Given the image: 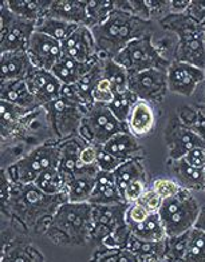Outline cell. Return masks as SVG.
<instances>
[{
	"label": "cell",
	"mask_w": 205,
	"mask_h": 262,
	"mask_svg": "<svg viewBox=\"0 0 205 262\" xmlns=\"http://www.w3.org/2000/svg\"><path fill=\"white\" fill-rule=\"evenodd\" d=\"M150 21L142 20L128 11L115 10L101 25L91 28L99 59H114L130 41L152 35Z\"/></svg>",
	"instance_id": "1"
},
{
	"label": "cell",
	"mask_w": 205,
	"mask_h": 262,
	"mask_svg": "<svg viewBox=\"0 0 205 262\" xmlns=\"http://www.w3.org/2000/svg\"><path fill=\"white\" fill-rule=\"evenodd\" d=\"M162 23L178 36L174 60L205 70V30L202 26L187 14L169 15Z\"/></svg>",
	"instance_id": "2"
},
{
	"label": "cell",
	"mask_w": 205,
	"mask_h": 262,
	"mask_svg": "<svg viewBox=\"0 0 205 262\" xmlns=\"http://www.w3.org/2000/svg\"><path fill=\"white\" fill-rule=\"evenodd\" d=\"M201 205L192 191L182 189L177 195L162 201L158 215L163 225L167 238L178 237L195 228Z\"/></svg>",
	"instance_id": "3"
},
{
	"label": "cell",
	"mask_w": 205,
	"mask_h": 262,
	"mask_svg": "<svg viewBox=\"0 0 205 262\" xmlns=\"http://www.w3.org/2000/svg\"><path fill=\"white\" fill-rule=\"evenodd\" d=\"M59 162V145L39 146L8 167V180L17 185H30L38 180V177L46 170L58 167Z\"/></svg>",
	"instance_id": "4"
},
{
	"label": "cell",
	"mask_w": 205,
	"mask_h": 262,
	"mask_svg": "<svg viewBox=\"0 0 205 262\" xmlns=\"http://www.w3.org/2000/svg\"><path fill=\"white\" fill-rule=\"evenodd\" d=\"M126 130L128 124L119 122L108 106L94 103L87 107L78 135L87 145L104 146L115 134Z\"/></svg>",
	"instance_id": "5"
},
{
	"label": "cell",
	"mask_w": 205,
	"mask_h": 262,
	"mask_svg": "<svg viewBox=\"0 0 205 262\" xmlns=\"http://www.w3.org/2000/svg\"><path fill=\"white\" fill-rule=\"evenodd\" d=\"M114 60L128 70L129 74L142 73L146 70L160 69L168 71L172 62L161 55L158 47L152 40V35L130 41L125 49L115 56Z\"/></svg>",
	"instance_id": "6"
},
{
	"label": "cell",
	"mask_w": 205,
	"mask_h": 262,
	"mask_svg": "<svg viewBox=\"0 0 205 262\" xmlns=\"http://www.w3.org/2000/svg\"><path fill=\"white\" fill-rule=\"evenodd\" d=\"M0 31L2 54L16 51L27 52L30 40L36 31V23L25 20L12 14L3 2L0 10Z\"/></svg>",
	"instance_id": "7"
},
{
	"label": "cell",
	"mask_w": 205,
	"mask_h": 262,
	"mask_svg": "<svg viewBox=\"0 0 205 262\" xmlns=\"http://www.w3.org/2000/svg\"><path fill=\"white\" fill-rule=\"evenodd\" d=\"M54 226L63 231L74 239H86L87 235L93 231L94 221H93V205L86 204H71L65 202L58 207L54 214Z\"/></svg>",
	"instance_id": "8"
},
{
	"label": "cell",
	"mask_w": 205,
	"mask_h": 262,
	"mask_svg": "<svg viewBox=\"0 0 205 262\" xmlns=\"http://www.w3.org/2000/svg\"><path fill=\"white\" fill-rule=\"evenodd\" d=\"M45 107L49 111L52 127L60 138H67L74 133L79 134L80 124L87 110L86 107L63 98H58Z\"/></svg>",
	"instance_id": "9"
},
{
	"label": "cell",
	"mask_w": 205,
	"mask_h": 262,
	"mask_svg": "<svg viewBox=\"0 0 205 262\" xmlns=\"http://www.w3.org/2000/svg\"><path fill=\"white\" fill-rule=\"evenodd\" d=\"M129 90L139 100L161 102L168 90V73L165 70L153 69L142 73L129 74Z\"/></svg>",
	"instance_id": "10"
},
{
	"label": "cell",
	"mask_w": 205,
	"mask_h": 262,
	"mask_svg": "<svg viewBox=\"0 0 205 262\" xmlns=\"http://www.w3.org/2000/svg\"><path fill=\"white\" fill-rule=\"evenodd\" d=\"M168 90L181 97H192L205 82V70L173 60L168 69Z\"/></svg>",
	"instance_id": "11"
},
{
	"label": "cell",
	"mask_w": 205,
	"mask_h": 262,
	"mask_svg": "<svg viewBox=\"0 0 205 262\" xmlns=\"http://www.w3.org/2000/svg\"><path fill=\"white\" fill-rule=\"evenodd\" d=\"M165 142L172 161L184 158L192 148L205 147V139L185 126L180 119L169 122L165 130Z\"/></svg>",
	"instance_id": "12"
},
{
	"label": "cell",
	"mask_w": 205,
	"mask_h": 262,
	"mask_svg": "<svg viewBox=\"0 0 205 262\" xmlns=\"http://www.w3.org/2000/svg\"><path fill=\"white\" fill-rule=\"evenodd\" d=\"M27 54L35 69L51 71L63 55L62 43L42 32L35 31L28 45Z\"/></svg>",
	"instance_id": "13"
},
{
	"label": "cell",
	"mask_w": 205,
	"mask_h": 262,
	"mask_svg": "<svg viewBox=\"0 0 205 262\" xmlns=\"http://www.w3.org/2000/svg\"><path fill=\"white\" fill-rule=\"evenodd\" d=\"M62 52L65 56H69L84 64L94 62L98 58V54L91 28L86 26H79L62 43Z\"/></svg>",
	"instance_id": "14"
},
{
	"label": "cell",
	"mask_w": 205,
	"mask_h": 262,
	"mask_svg": "<svg viewBox=\"0 0 205 262\" xmlns=\"http://www.w3.org/2000/svg\"><path fill=\"white\" fill-rule=\"evenodd\" d=\"M28 89L34 94L42 106L51 103L60 97L63 84L51 71L35 69L27 79Z\"/></svg>",
	"instance_id": "15"
},
{
	"label": "cell",
	"mask_w": 205,
	"mask_h": 262,
	"mask_svg": "<svg viewBox=\"0 0 205 262\" xmlns=\"http://www.w3.org/2000/svg\"><path fill=\"white\" fill-rule=\"evenodd\" d=\"M0 79L2 83L26 80L35 70L27 52H3L0 56Z\"/></svg>",
	"instance_id": "16"
},
{
	"label": "cell",
	"mask_w": 205,
	"mask_h": 262,
	"mask_svg": "<svg viewBox=\"0 0 205 262\" xmlns=\"http://www.w3.org/2000/svg\"><path fill=\"white\" fill-rule=\"evenodd\" d=\"M46 16L89 27L86 2L82 0H52Z\"/></svg>",
	"instance_id": "17"
},
{
	"label": "cell",
	"mask_w": 205,
	"mask_h": 262,
	"mask_svg": "<svg viewBox=\"0 0 205 262\" xmlns=\"http://www.w3.org/2000/svg\"><path fill=\"white\" fill-rule=\"evenodd\" d=\"M0 99L11 104L20 107L23 110L31 113L40 107V102L30 91L26 80H14V82L2 83Z\"/></svg>",
	"instance_id": "18"
},
{
	"label": "cell",
	"mask_w": 205,
	"mask_h": 262,
	"mask_svg": "<svg viewBox=\"0 0 205 262\" xmlns=\"http://www.w3.org/2000/svg\"><path fill=\"white\" fill-rule=\"evenodd\" d=\"M91 205H119L125 201L119 193L113 172L99 171L97 176L94 191L90 198Z\"/></svg>",
	"instance_id": "19"
},
{
	"label": "cell",
	"mask_w": 205,
	"mask_h": 262,
	"mask_svg": "<svg viewBox=\"0 0 205 262\" xmlns=\"http://www.w3.org/2000/svg\"><path fill=\"white\" fill-rule=\"evenodd\" d=\"M172 170H173L176 182L182 189L188 191H201L205 190V171L201 169H196L193 166L185 162L184 158L172 161Z\"/></svg>",
	"instance_id": "20"
},
{
	"label": "cell",
	"mask_w": 205,
	"mask_h": 262,
	"mask_svg": "<svg viewBox=\"0 0 205 262\" xmlns=\"http://www.w3.org/2000/svg\"><path fill=\"white\" fill-rule=\"evenodd\" d=\"M126 249L138 257L139 262H157L167 259V238L163 241L152 242L139 239L136 235L130 234Z\"/></svg>",
	"instance_id": "21"
},
{
	"label": "cell",
	"mask_w": 205,
	"mask_h": 262,
	"mask_svg": "<svg viewBox=\"0 0 205 262\" xmlns=\"http://www.w3.org/2000/svg\"><path fill=\"white\" fill-rule=\"evenodd\" d=\"M101 147L104 148L105 151L110 152L111 156H114L115 158L121 159L122 162L137 158V154L139 151L137 137H134L129 130L115 134L113 138L109 139Z\"/></svg>",
	"instance_id": "22"
},
{
	"label": "cell",
	"mask_w": 205,
	"mask_h": 262,
	"mask_svg": "<svg viewBox=\"0 0 205 262\" xmlns=\"http://www.w3.org/2000/svg\"><path fill=\"white\" fill-rule=\"evenodd\" d=\"M126 124L128 130L137 138L149 134L154 126V113L150 103L138 100L130 111Z\"/></svg>",
	"instance_id": "23"
},
{
	"label": "cell",
	"mask_w": 205,
	"mask_h": 262,
	"mask_svg": "<svg viewBox=\"0 0 205 262\" xmlns=\"http://www.w3.org/2000/svg\"><path fill=\"white\" fill-rule=\"evenodd\" d=\"M52 0H6L4 4L16 16L38 23L47 15Z\"/></svg>",
	"instance_id": "24"
},
{
	"label": "cell",
	"mask_w": 205,
	"mask_h": 262,
	"mask_svg": "<svg viewBox=\"0 0 205 262\" xmlns=\"http://www.w3.org/2000/svg\"><path fill=\"white\" fill-rule=\"evenodd\" d=\"M94 62L84 64V63L77 62V60H74V59L69 58V56L62 55V58L58 60V63L52 67L51 73L58 78V80L62 84H65V86H73V84H77L78 80L91 69V66L94 64Z\"/></svg>",
	"instance_id": "25"
},
{
	"label": "cell",
	"mask_w": 205,
	"mask_h": 262,
	"mask_svg": "<svg viewBox=\"0 0 205 262\" xmlns=\"http://www.w3.org/2000/svg\"><path fill=\"white\" fill-rule=\"evenodd\" d=\"M97 176H77L67 185V202L71 204H86L94 191Z\"/></svg>",
	"instance_id": "26"
},
{
	"label": "cell",
	"mask_w": 205,
	"mask_h": 262,
	"mask_svg": "<svg viewBox=\"0 0 205 262\" xmlns=\"http://www.w3.org/2000/svg\"><path fill=\"white\" fill-rule=\"evenodd\" d=\"M129 229H130L133 235H136L137 238L144 239V241L158 242L163 241L167 238V233H165V229H163L158 213L150 214L145 221L137 225H130Z\"/></svg>",
	"instance_id": "27"
},
{
	"label": "cell",
	"mask_w": 205,
	"mask_h": 262,
	"mask_svg": "<svg viewBox=\"0 0 205 262\" xmlns=\"http://www.w3.org/2000/svg\"><path fill=\"white\" fill-rule=\"evenodd\" d=\"M113 176H114L117 187H118L119 193L122 195L130 183L136 182V181H142L144 182L145 169H144L142 162L138 158H133L122 163L118 169L113 172Z\"/></svg>",
	"instance_id": "28"
},
{
	"label": "cell",
	"mask_w": 205,
	"mask_h": 262,
	"mask_svg": "<svg viewBox=\"0 0 205 262\" xmlns=\"http://www.w3.org/2000/svg\"><path fill=\"white\" fill-rule=\"evenodd\" d=\"M78 27H79L78 25H74V23H69V21L60 20V19H55V17L50 16L42 17L36 23V31L42 32V34L47 35L50 38L55 39L59 43H63V41L66 40Z\"/></svg>",
	"instance_id": "29"
},
{
	"label": "cell",
	"mask_w": 205,
	"mask_h": 262,
	"mask_svg": "<svg viewBox=\"0 0 205 262\" xmlns=\"http://www.w3.org/2000/svg\"><path fill=\"white\" fill-rule=\"evenodd\" d=\"M34 185L47 195H59V194L67 195V180L63 177L58 167L49 169L42 172L38 177V180L35 181Z\"/></svg>",
	"instance_id": "30"
},
{
	"label": "cell",
	"mask_w": 205,
	"mask_h": 262,
	"mask_svg": "<svg viewBox=\"0 0 205 262\" xmlns=\"http://www.w3.org/2000/svg\"><path fill=\"white\" fill-rule=\"evenodd\" d=\"M102 76L110 82L115 94L125 93L129 90V73L128 70L115 62L114 59L102 60Z\"/></svg>",
	"instance_id": "31"
},
{
	"label": "cell",
	"mask_w": 205,
	"mask_h": 262,
	"mask_svg": "<svg viewBox=\"0 0 205 262\" xmlns=\"http://www.w3.org/2000/svg\"><path fill=\"white\" fill-rule=\"evenodd\" d=\"M181 262H205V231L196 228L189 231L188 245Z\"/></svg>",
	"instance_id": "32"
},
{
	"label": "cell",
	"mask_w": 205,
	"mask_h": 262,
	"mask_svg": "<svg viewBox=\"0 0 205 262\" xmlns=\"http://www.w3.org/2000/svg\"><path fill=\"white\" fill-rule=\"evenodd\" d=\"M138 100V98L132 91L126 90L125 93L115 94L114 100L108 107L119 122L126 124L129 115H130V111H132V108Z\"/></svg>",
	"instance_id": "33"
},
{
	"label": "cell",
	"mask_w": 205,
	"mask_h": 262,
	"mask_svg": "<svg viewBox=\"0 0 205 262\" xmlns=\"http://www.w3.org/2000/svg\"><path fill=\"white\" fill-rule=\"evenodd\" d=\"M89 27L93 28L106 20V17L115 10V2L110 0H89L86 2Z\"/></svg>",
	"instance_id": "34"
},
{
	"label": "cell",
	"mask_w": 205,
	"mask_h": 262,
	"mask_svg": "<svg viewBox=\"0 0 205 262\" xmlns=\"http://www.w3.org/2000/svg\"><path fill=\"white\" fill-rule=\"evenodd\" d=\"M0 115H2V133H3V137L7 135V133H11L16 127L19 122L28 114V111L23 110L20 107L15 106V104H11L8 102H4L2 100V104H0Z\"/></svg>",
	"instance_id": "35"
},
{
	"label": "cell",
	"mask_w": 205,
	"mask_h": 262,
	"mask_svg": "<svg viewBox=\"0 0 205 262\" xmlns=\"http://www.w3.org/2000/svg\"><path fill=\"white\" fill-rule=\"evenodd\" d=\"M189 231L185 234H181L178 237L167 238V259L173 262H181L182 257L187 250L188 245Z\"/></svg>",
	"instance_id": "36"
},
{
	"label": "cell",
	"mask_w": 205,
	"mask_h": 262,
	"mask_svg": "<svg viewBox=\"0 0 205 262\" xmlns=\"http://www.w3.org/2000/svg\"><path fill=\"white\" fill-rule=\"evenodd\" d=\"M115 93L111 87L110 82H109L106 78L102 76L101 79L98 80L97 86L91 93V99H93V103H99L105 104V106H109V104L114 100Z\"/></svg>",
	"instance_id": "37"
},
{
	"label": "cell",
	"mask_w": 205,
	"mask_h": 262,
	"mask_svg": "<svg viewBox=\"0 0 205 262\" xmlns=\"http://www.w3.org/2000/svg\"><path fill=\"white\" fill-rule=\"evenodd\" d=\"M152 189H153L162 200H167V198H172V196L177 195L181 190H182V187H181L174 180H171V178H158V180H156L153 182Z\"/></svg>",
	"instance_id": "38"
},
{
	"label": "cell",
	"mask_w": 205,
	"mask_h": 262,
	"mask_svg": "<svg viewBox=\"0 0 205 262\" xmlns=\"http://www.w3.org/2000/svg\"><path fill=\"white\" fill-rule=\"evenodd\" d=\"M97 166L99 171L104 172H114L122 165V161L118 158H115L114 156H111L110 152L105 151L101 146H97Z\"/></svg>",
	"instance_id": "39"
},
{
	"label": "cell",
	"mask_w": 205,
	"mask_h": 262,
	"mask_svg": "<svg viewBox=\"0 0 205 262\" xmlns=\"http://www.w3.org/2000/svg\"><path fill=\"white\" fill-rule=\"evenodd\" d=\"M162 198L150 187V189H145V191H144L137 204L142 205L150 214H153L160 211L161 206H162Z\"/></svg>",
	"instance_id": "40"
},
{
	"label": "cell",
	"mask_w": 205,
	"mask_h": 262,
	"mask_svg": "<svg viewBox=\"0 0 205 262\" xmlns=\"http://www.w3.org/2000/svg\"><path fill=\"white\" fill-rule=\"evenodd\" d=\"M149 215H150L149 211L146 210L142 205H139L136 202V204L129 205L128 210H126L125 221L129 226H130V225H137L145 221L146 218L149 217Z\"/></svg>",
	"instance_id": "41"
},
{
	"label": "cell",
	"mask_w": 205,
	"mask_h": 262,
	"mask_svg": "<svg viewBox=\"0 0 205 262\" xmlns=\"http://www.w3.org/2000/svg\"><path fill=\"white\" fill-rule=\"evenodd\" d=\"M101 262H139L138 257L129 252L126 248L115 249L114 252H110L102 257Z\"/></svg>",
	"instance_id": "42"
},
{
	"label": "cell",
	"mask_w": 205,
	"mask_h": 262,
	"mask_svg": "<svg viewBox=\"0 0 205 262\" xmlns=\"http://www.w3.org/2000/svg\"><path fill=\"white\" fill-rule=\"evenodd\" d=\"M144 191H145V185H144L142 181H136L126 187L124 194H122V198L125 201V204H136V202H138Z\"/></svg>",
	"instance_id": "43"
},
{
	"label": "cell",
	"mask_w": 205,
	"mask_h": 262,
	"mask_svg": "<svg viewBox=\"0 0 205 262\" xmlns=\"http://www.w3.org/2000/svg\"><path fill=\"white\" fill-rule=\"evenodd\" d=\"M185 14L198 25H202L205 20V0H191L189 7Z\"/></svg>",
	"instance_id": "44"
},
{
	"label": "cell",
	"mask_w": 205,
	"mask_h": 262,
	"mask_svg": "<svg viewBox=\"0 0 205 262\" xmlns=\"http://www.w3.org/2000/svg\"><path fill=\"white\" fill-rule=\"evenodd\" d=\"M185 162L193 166L196 169H205V147L192 148L191 151L187 152L184 157Z\"/></svg>",
	"instance_id": "45"
},
{
	"label": "cell",
	"mask_w": 205,
	"mask_h": 262,
	"mask_svg": "<svg viewBox=\"0 0 205 262\" xmlns=\"http://www.w3.org/2000/svg\"><path fill=\"white\" fill-rule=\"evenodd\" d=\"M98 147L94 145H86L79 154V161L85 166H97Z\"/></svg>",
	"instance_id": "46"
},
{
	"label": "cell",
	"mask_w": 205,
	"mask_h": 262,
	"mask_svg": "<svg viewBox=\"0 0 205 262\" xmlns=\"http://www.w3.org/2000/svg\"><path fill=\"white\" fill-rule=\"evenodd\" d=\"M191 0H171V15H182L187 12Z\"/></svg>",
	"instance_id": "47"
},
{
	"label": "cell",
	"mask_w": 205,
	"mask_h": 262,
	"mask_svg": "<svg viewBox=\"0 0 205 262\" xmlns=\"http://www.w3.org/2000/svg\"><path fill=\"white\" fill-rule=\"evenodd\" d=\"M195 228L205 231V206L201 207V211H200V214H198V218H197V221H196Z\"/></svg>",
	"instance_id": "48"
},
{
	"label": "cell",
	"mask_w": 205,
	"mask_h": 262,
	"mask_svg": "<svg viewBox=\"0 0 205 262\" xmlns=\"http://www.w3.org/2000/svg\"><path fill=\"white\" fill-rule=\"evenodd\" d=\"M157 262H169L168 259H160V261H157Z\"/></svg>",
	"instance_id": "49"
},
{
	"label": "cell",
	"mask_w": 205,
	"mask_h": 262,
	"mask_svg": "<svg viewBox=\"0 0 205 262\" xmlns=\"http://www.w3.org/2000/svg\"><path fill=\"white\" fill-rule=\"evenodd\" d=\"M201 26H202V28H204V30H205V20H204V23H202Z\"/></svg>",
	"instance_id": "50"
},
{
	"label": "cell",
	"mask_w": 205,
	"mask_h": 262,
	"mask_svg": "<svg viewBox=\"0 0 205 262\" xmlns=\"http://www.w3.org/2000/svg\"><path fill=\"white\" fill-rule=\"evenodd\" d=\"M169 262H173V261H169Z\"/></svg>",
	"instance_id": "51"
},
{
	"label": "cell",
	"mask_w": 205,
	"mask_h": 262,
	"mask_svg": "<svg viewBox=\"0 0 205 262\" xmlns=\"http://www.w3.org/2000/svg\"><path fill=\"white\" fill-rule=\"evenodd\" d=\"M204 171H205V169H204Z\"/></svg>",
	"instance_id": "52"
}]
</instances>
